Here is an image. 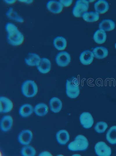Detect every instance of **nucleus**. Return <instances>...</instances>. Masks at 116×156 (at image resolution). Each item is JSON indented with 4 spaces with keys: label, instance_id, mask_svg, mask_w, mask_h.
I'll use <instances>...</instances> for the list:
<instances>
[{
    "label": "nucleus",
    "instance_id": "7c9ffc66",
    "mask_svg": "<svg viewBox=\"0 0 116 156\" xmlns=\"http://www.w3.org/2000/svg\"><path fill=\"white\" fill-rule=\"evenodd\" d=\"M59 1L62 4L63 6L65 7H67L70 6L72 2V0H59Z\"/></svg>",
    "mask_w": 116,
    "mask_h": 156
},
{
    "label": "nucleus",
    "instance_id": "ddd939ff",
    "mask_svg": "<svg viewBox=\"0 0 116 156\" xmlns=\"http://www.w3.org/2000/svg\"><path fill=\"white\" fill-rule=\"evenodd\" d=\"M13 120L12 116L9 115L3 116L0 121V128L1 131L6 132L11 128L13 124Z\"/></svg>",
    "mask_w": 116,
    "mask_h": 156
},
{
    "label": "nucleus",
    "instance_id": "9d476101",
    "mask_svg": "<svg viewBox=\"0 0 116 156\" xmlns=\"http://www.w3.org/2000/svg\"><path fill=\"white\" fill-rule=\"evenodd\" d=\"M38 71L42 74L48 73L51 68V63L50 60L47 58L42 57L36 66Z\"/></svg>",
    "mask_w": 116,
    "mask_h": 156
},
{
    "label": "nucleus",
    "instance_id": "7ed1b4c3",
    "mask_svg": "<svg viewBox=\"0 0 116 156\" xmlns=\"http://www.w3.org/2000/svg\"><path fill=\"white\" fill-rule=\"evenodd\" d=\"M78 81L75 79L66 80V92L70 98H77L79 95L80 90Z\"/></svg>",
    "mask_w": 116,
    "mask_h": 156
},
{
    "label": "nucleus",
    "instance_id": "473e14b6",
    "mask_svg": "<svg viewBox=\"0 0 116 156\" xmlns=\"http://www.w3.org/2000/svg\"><path fill=\"white\" fill-rule=\"evenodd\" d=\"M18 1L26 4H31L33 2V0H19Z\"/></svg>",
    "mask_w": 116,
    "mask_h": 156
},
{
    "label": "nucleus",
    "instance_id": "1a4fd4ad",
    "mask_svg": "<svg viewBox=\"0 0 116 156\" xmlns=\"http://www.w3.org/2000/svg\"><path fill=\"white\" fill-rule=\"evenodd\" d=\"M0 112L6 113L11 111L13 109V104L9 98L5 96L0 97Z\"/></svg>",
    "mask_w": 116,
    "mask_h": 156
},
{
    "label": "nucleus",
    "instance_id": "f8f14e48",
    "mask_svg": "<svg viewBox=\"0 0 116 156\" xmlns=\"http://www.w3.org/2000/svg\"><path fill=\"white\" fill-rule=\"evenodd\" d=\"M46 7L50 12L54 14H59L62 11L63 6L59 1L50 0L46 3Z\"/></svg>",
    "mask_w": 116,
    "mask_h": 156
},
{
    "label": "nucleus",
    "instance_id": "b1692460",
    "mask_svg": "<svg viewBox=\"0 0 116 156\" xmlns=\"http://www.w3.org/2000/svg\"><path fill=\"white\" fill-rule=\"evenodd\" d=\"M106 34L105 31L102 29L97 30L94 33L93 39L96 43L102 44L104 43L106 40Z\"/></svg>",
    "mask_w": 116,
    "mask_h": 156
},
{
    "label": "nucleus",
    "instance_id": "4468645a",
    "mask_svg": "<svg viewBox=\"0 0 116 156\" xmlns=\"http://www.w3.org/2000/svg\"><path fill=\"white\" fill-rule=\"evenodd\" d=\"M50 110L54 113H58L61 110L62 103L61 100L58 98L54 97L51 98L49 102Z\"/></svg>",
    "mask_w": 116,
    "mask_h": 156
},
{
    "label": "nucleus",
    "instance_id": "423d86ee",
    "mask_svg": "<svg viewBox=\"0 0 116 156\" xmlns=\"http://www.w3.org/2000/svg\"><path fill=\"white\" fill-rule=\"evenodd\" d=\"M33 137L32 132L28 129L24 130L21 131L17 136V141L20 144L25 146L31 143Z\"/></svg>",
    "mask_w": 116,
    "mask_h": 156
},
{
    "label": "nucleus",
    "instance_id": "dca6fc26",
    "mask_svg": "<svg viewBox=\"0 0 116 156\" xmlns=\"http://www.w3.org/2000/svg\"><path fill=\"white\" fill-rule=\"evenodd\" d=\"M94 55L92 52L86 50L82 52L80 54L79 58L81 63L83 65H88L93 62Z\"/></svg>",
    "mask_w": 116,
    "mask_h": 156
},
{
    "label": "nucleus",
    "instance_id": "4be33fe9",
    "mask_svg": "<svg viewBox=\"0 0 116 156\" xmlns=\"http://www.w3.org/2000/svg\"><path fill=\"white\" fill-rule=\"evenodd\" d=\"M52 43L54 47L59 51L64 50L67 46V41L65 38L62 36L55 37L53 40Z\"/></svg>",
    "mask_w": 116,
    "mask_h": 156
},
{
    "label": "nucleus",
    "instance_id": "6ab92c4d",
    "mask_svg": "<svg viewBox=\"0 0 116 156\" xmlns=\"http://www.w3.org/2000/svg\"><path fill=\"white\" fill-rule=\"evenodd\" d=\"M95 12L98 14H104L108 10L109 8L108 3L104 0H99L96 2L94 4Z\"/></svg>",
    "mask_w": 116,
    "mask_h": 156
},
{
    "label": "nucleus",
    "instance_id": "aec40b11",
    "mask_svg": "<svg viewBox=\"0 0 116 156\" xmlns=\"http://www.w3.org/2000/svg\"><path fill=\"white\" fill-rule=\"evenodd\" d=\"M49 111L48 106L44 103L37 104L34 107V113L38 116L42 117L47 114Z\"/></svg>",
    "mask_w": 116,
    "mask_h": 156
},
{
    "label": "nucleus",
    "instance_id": "20e7f679",
    "mask_svg": "<svg viewBox=\"0 0 116 156\" xmlns=\"http://www.w3.org/2000/svg\"><path fill=\"white\" fill-rule=\"evenodd\" d=\"M6 39L8 43L14 46H20L24 42V37L23 34L18 29L7 33Z\"/></svg>",
    "mask_w": 116,
    "mask_h": 156
},
{
    "label": "nucleus",
    "instance_id": "2f4dec72",
    "mask_svg": "<svg viewBox=\"0 0 116 156\" xmlns=\"http://www.w3.org/2000/svg\"><path fill=\"white\" fill-rule=\"evenodd\" d=\"M39 156H52V154L50 152L44 151L40 152L39 154Z\"/></svg>",
    "mask_w": 116,
    "mask_h": 156
},
{
    "label": "nucleus",
    "instance_id": "c85d7f7f",
    "mask_svg": "<svg viewBox=\"0 0 116 156\" xmlns=\"http://www.w3.org/2000/svg\"><path fill=\"white\" fill-rule=\"evenodd\" d=\"M108 127V125L106 123L103 121H100L96 124L94 127V129L97 133H102L106 131Z\"/></svg>",
    "mask_w": 116,
    "mask_h": 156
},
{
    "label": "nucleus",
    "instance_id": "2eb2a0df",
    "mask_svg": "<svg viewBox=\"0 0 116 156\" xmlns=\"http://www.w3.org/2000/svg\"><path fill=\"white\" fill-rule=\"evenodd\" d=\"M41 58L38 54L33 52L29 53L24 58V62L28 66H36L39 64Z\"/></svg>",
    "mask_w": 116,
    "mask_h": 156
},
{
    "label": "nucleus",
    "instance_id": "0eeeda50",
    "mask_svg": "<svg viewBox=\"0 0 116 156\" xmlns=\"http://www.w3.org/2000/svg\"><path fill=\"white\" fill-rule=\"evenodd\" d=\"M56 64L61 67H65L68 65L70 63L71 57L69 54L64 51L58 53L55 57Z\"/></svg>",
    "mask_w": 116,
    "mask_h": 156
},
{
    "label": "nucleus",
    "instance_id": "a211bd4d",
    "mask_svg": "<svg viewBox=\"0 0 116 156\" xmlns=\"http://www.w3.org/2000/svg\"><path fill=\"white\" fill-rule=\"evenodd\" d=\"M56 138L58 143L61 145L66 144L69 140V134L66 130H61L56 134Z\"/></svg>",
    "mask_w": 116,
    "mask_h": 156
},
{
    "label": "nucleus",
    "instance_id": "cd10ccee",
    "mask_svg": "<svg viewBox=\"0 0 116 156\" xmlns=\"http://www.w3.org/2000/svg\"><path fill=\"white\" fill-rule=\"evenodd\" d=\"M20 153L22 156H35L36 155V151L34 147L28 145L22 147Z\"/></svg>",
    "mask_w": 116,
    "mask_h": 156
},
{
    "label": "nucleus",
    "instance_id": "f257e3e1",
    "mask_svg": "<svg viewBox=\"0 0 116 156\" xmlns=\"http://www.w3.org/2000/svg\"><path fill=\"white\" fill-rule=\"evenodd\" d=\"M38 88L37 84L33 80L28 79L24 81L21 86V91L23 95L27 98L35 96L37 93Z\"/></svg>",
    "mask_w": 116,
    "mask_h": 156
},
{
    "label": "nucleus",
    "instance_id": "6e6552de",
    "mask_svg": "<svg viewBox=\"0 0 116 156\" xmlns=\"http://www.w3.org/2000/svg\"><path fill=\"white\" fill-rule=\"evenodd\" d=\"M95 150L96 155L99 156H110L111 154V148L103 141L96 143Z\"/></svg>",
    "mask_w": 116,
    "mask_h": 156
},
{
    "label": "nucleus",
    "instance_id": "f03ea898",
    "mask_svg": "<svg viewBox=\"0 0 116 156\" xmlns=\"http://www.w3.org/2000/svg\"><path fill=\"white\" fill-rule=\"evenodd\" d=\"M88 142L87 139L84 135H79L74 140L70 142L68 146V148L72 151H84L88 147Z\"/></svg>",
    "mask_w": 116,
    "mask_h": 156
},
{
    "label": "nucleus",
    "instance_id": "a878e982",
    "mask_svg": "<svg viewBox=\"0 0 116 156\" xmlns=\"http://www.w3.org/2000/svg\"><path fill=\"white\" fill-rule=\"evenodd\" d=\"M84 20L87 22H91L97 21L99 19V14L96 12H86L82 15Z\"/></svg>",
    "mask_w": 116,
    "mask_h": 156
},
{
    "label": "nucleus",
    "instance_id": "bb28decb",
    "mask_svg": "<svg viewBox=\"0 0 116 156\" xmlns=\"http://www.w3.org/2000/svg\"><path fill=\"white\" fill-rule=\"evenodd\" d=\"M106 138L110 144H116V126H113L109 129L106 134Z\"/></svg>",
    "mask_w": 116,
    "mask_h": 156
},
{
    "label": "nucleus",
    "instance_id": "39448f33",
    "mask_svg": "<svg viewBox=\"0 0 116 156\" xmlns=\"http://www.w3.org/2000/svg\"><path fill=\"white\" fill-rule=\"evenodd\" d=\"M89 5L88 1L87 0L77 1L72 10L73 15L77 17H81L88 10Z\"/></svg>",
    "mask_w": 116,
    "mask_h": 156
},
{
    "label": "nucleus",
    "instance_id": "f704fd0d",
    "mask_svg": "<svg viewBox=\"0 0 116 156\" xmlns=\"http://www.w3.org/2000/svg\"><path fill=\"white\" fill-rule=\"evenodd\" d=\"M115 48L116 49V43H115Z\"/></svg>",
    "mask_w": 116,
    "mask_h": 156
},
{
    "label": "nucleus",
    "instance_id": "9b49d317",
    "mask_svg": "<svg viewBox=\"0 0 116 156\" xmlns=\"http://www.w3.org/2000/svg\"><path fill=\"white\" fill-rule=\"evenodd\" d=\"M79 120L81 125L84 128H90L94 123V120L91 114L88 112H83L80 115Z\"/></svg>",
    "mask_w": 116,
    "mask_h": 156
},
{
    "label": "nucleus",
    "instance_id": "5701e85b",
    "mask_svg": "<svg viewBox=\"0 0 116 156\" xmlns=\"http://www.w3.org/2000/svg\"><path fill=\"white\" fill-rule=\"evenodd\" d=\"M92 52L94 56L99 59H102L106 58L108 54L107 49L102 46H97L95 47Z\"/></svg>",
    "mask_w": 116,
    "mask_h": 156
},
{
    "label": "nucleus",
    "instance_id": "393cba45",
    "mask_svg": "<svg viewBox=\"0 0 116 156\" xmlns=\"http://www.w3.org/2000/svg\"><path fill=\"white\" fill-rule=\"evenodd\" d=\"M99 28L106 31H110L113 30L115 27L114 22L110 19H104L99 24Z\"/></svg>",
    "mask_w": 116,
    "mask_h": 156
},
{
    "label": "nucleus",
    "instance_id": "412c9836",
    "mask_svg": "<svg viewBox=\"0 0 116 156\" xmlns=\"http://www.w3.org/2000/svg\"><path fill=\"white\" fill-rule=\"evenodd\" d=\"M6 16L9 19L19 23L24 22L23 18L14 10L12 7L9 8L6 13Z\"/></svg>",
    "mask_w": 116,
    "mask_h": 156
},
{
    "label": "nucleus",
    "instance_id": "f3484780",
    "mask_svg": "<svg viewBox=\"0 0 116 156\" xmlns=\"http://www.w3.org/2000/svg\"><path fill=\"white\" fill-rule=\"evenodd\" d=\"M34 112V107L28 103H25L21 105L19 110V115L23 118L30 116Z\"/></svg>",
    "mask_w": 116,
    "mask_h": 156
},
{
    "label": "nucleus",
    "instance_id": "72a5a7b5",
    "mask_svg": "<svg viewBox=\"0 0 116 156\" xmlns=\"http://www.w3.org/2000/svg\"><path fill=\"white\" fill-rule=\"evenodd\" d=\"M3 1L8 4H12L14 3L16 1V0H4Z\"/></svg>",
    "mask_w": 116,
    "mask_h": 156
},
{
    "label": "nucleus",
    "instance_id": "c756f323",
    "mask_svg": "<svg viewBox=\"0 0 116 156\" xmlns=\"http://www.w3.org/2000/svg\"><path fill=\"white\" fill-rule=\"evenodd\" d=\"M5 28L7 33L14 31L18 29L15 25L11 22H7L5 24Z\"/></svg>",
    "mask_w": 116,
    "mask_h": 156
}]
</instances>
